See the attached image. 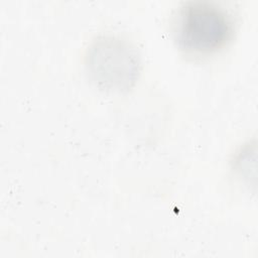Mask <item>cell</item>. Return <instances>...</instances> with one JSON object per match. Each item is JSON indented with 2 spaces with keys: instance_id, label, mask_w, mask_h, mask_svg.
I'll list each match as a JSON object with an SVG mask.
<instances>
[{
  "instance_id": "obj_1",
  "label": "cell",
  "mask_w": 258,
  "mask_h": 258,
  "mask_svg": "<svg viewBox=\"0 0 258 258\" xmlns=\"http://www.w3.org/2000/svg\"><path fill=\"white\" fill-rule=\"evenodd\" d=\"M233 34L231 14L215 2H185L174 17L175 40L186 54L204 56L218 52L230 42Z\"/></svg>"
},
{
  "instance_id": "obj_2",
  "label": "cell",
  "mask_w": 258,
  "mask_h": 258,
  "mask_svg": "<svg viewBox=\"0 0 258 258\" xmlns=\"http://www.w3.org/2000/svg\"><path fill=\"white\" fill-rule=\"evenodd\" d=\"M91 81L101 90L129 91L139 78L141 58L136 47L116 35H101L89 45L85 60Z\"/></svg>"
}]
</instances>
